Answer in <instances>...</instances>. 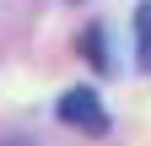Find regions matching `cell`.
<instances>
[{
    "label": "cell",
    "mask_w": 151,
    "mask_h": 146,
    "mask_svg": "<svg viewBox=\"0 0 151 146\" xmlns=\"http://www.w3.org/2000/svg\"><path fill=\"white\" fill-rule=\"evenodd\" d=\"M60 119L76 124V130H86V135H103V130H108V108H103V98L92 92V87L60 92Z\"/></svg>",
    "instance_id": "6da1fadb"
},
{
    "label": "cell",
    "mask_w": 151,
    "mask_h": 146,
    "mask_svg": "<svg viewBox=\"0 0 151 146\" xmlns=\"http://www.w3.org/2000/svg\"><path fill=\"white\" fill-rule=\"evenodd\" d=\"M135 60H140V70L151 76V0L135 6Z\"/></svg>",
    "instance_id": "7a4b0ae2"
},
{
    "label": "cell",
    "mask_w": 151,
    "mask_h": 146,
    "mask_svg": "<svg viewBox=\"0 0 151 146\" xmlns=\"http://www.w3.org/2000/svg\"><path fill=\"white\" fill-rule=\"evenodd\" d=\"M81 54H86L97 70H108V49H103V27H97V22H92V27H81Z\"/></svg>",
    "instance_id": "3957f363"
},
{
    "label": "cell",
    "mask_w": 151,
    "mask_h": 146,
    "mask_svg": "<svg viewBox=\"0 0 151 146\" xmlns=\"http://www.w3.org/2000/svg\"><path fill=\"white\" fill-rule=\"evenodd\" d=\"M0 146H32L27 135H6V141H0Z\"/></svg>",
    "instance_id": "277c9868"
}]
</instances>
